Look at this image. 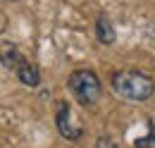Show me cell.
I'll list each match as a JSON object with an SVG mask.
<instances>
[{
    "label": "cell",
    "instance_id": "obj_1",
    "mask_svg": "<svg viewBox=\"0 0 155 148\" xmlns=\"http://www.w3.org/2000/svg\"><path fill=\"white\" fill-rule=\"evenodd\" d=\"M112 89L117 96H122L124 100H148L155 91V84L148 74L136 72V69H124V72H117L112 76Z\"/></svg>",
    "mask_w": 155,
    "mask_h": 148
},
{
    "label": "cell",
    "instance_id": "obj_2",
    "mask_svg": "<svg viewBox=\"0 0 155 148\" xmlns=\"http://www.w3.org/2000/svg\"><path fill=\"white\" fill-rule=\"evenodd\" d=\"M69 91L74 93V98H77L81 105H93L98 98H100V81H98V76L93 72H88V69H77V72L69 74Z\"/></svg>",
    "mask_w": 155,
    "mask_h": 148
},
{
    "label": "cell",
    "instance_id": "obj_3",
    "mask_svg": "<svg viewBox=\"0 0 155 148\" xmlns=\"http://www.w3.org/2000/svg\"><path fill=\"white\" fill-rule=\"evenodd\" d=\"M55 122H58V129L64 139L69 141H77L81 136V124L74 119V112L69 108V103H58V115H55Z\"/></svg>",
    "mask_w": 155,
    "mask_h": 148
},
{
    "label": "cell",
    "instance_id": "obj_4",
    "mask_svg": "<svg viewBox=\"0 0 155 148\" xmlns=\"http://www.w3.org/2000/svg\"><path fill=\"white\" fill-rule=\"evenodd\" d=\"M15 74L19 76L21 84H24V86H29V89H36V86L41 84V72H38V67H36V65H31L29 60H21L19 67L15 69Z\"/></svg>",
    "mask_w": 155,
    "mask_h": 148
},
{
    "label": "cell",
    "instance_id": "obj_5",
    "mask_svg": "<svg viewBox=\"0 0 155 148\" xmlns=\"http://www.w3.org/2000/svg\"><path fill=\"white\" fill-rule=\"evenodd\" d=\"M96 34H98V41L100 43H112L115 41V26L110 24V19L107 17H98V22H96Z\"/></svg>",
    "mask_w": 155,
    "mask_h": 148
},
{
    "label": "cell",
    "instance_id": "obj_6",
    "mask_svg": "<svg viewBox=\"0 0 155 148\" xmlns=\"http://www.w3.org/2000/svg\"><path fill=\"white\" fill-rule=\"evenodd\" d=\"M24 60V57L15 50V48H10V45H5V57H2V65L7 67V69H17L19 67V62Z\"/></svg>",
    "mask_w": 155,
    "mask_h": 148
},
{
    "label": "cell",
    "instance_id": "obj_7",
    "mask_svg": "<svg viewBox=\"0 0 155 148\" xmlns=\"http://www.w3.org/2000/svg\"><path fill=\"white\" fill-rule=\"evenodd\" d=\"M155 143V124H150V136H146V139H138L136 141V148H148Z\"/></svg>",
    "mask_w": 155,
    "mask_h": 148
},
{
    "label": "cell",
    "instance_id": "obj_8",
    "mask_svg": "<svg viewBox=\"0 0 155 148\" xmlns=\"http://www.w3.org/2000/svg\"><path fill=\"white\" fill-rule=\"evenodd\" d=\"M96 148H117V143H115L112 136H100L98 143H96Z\"/></svg>",
    "mask_w": 155,
    "mask_h": 148
}]
</instances>
